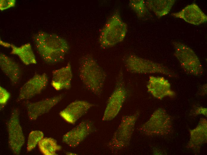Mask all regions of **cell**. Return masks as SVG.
I'll return each mask as SVG.
<instances>
[{
	"mask_svg": "<svg viewBox=\"0 0 207 155\" xmlns=\"http://www.w3.org/2000/svg\"><path fill=\"white\" fill-rule=\"evenodd\" d=\"M127 94L123 73L121 71L117 78L115 89L108 101L102 118L103 121H110L117 116L126 100Z\"/></svg>",
	"mask_w": 207,
	"mask_h": 155,
	"instance_id": "8",
	"label": "cell"
},
{
	"mask_svg": "<svg viewBox=\"0 0 207 155\" xmlns=\"http://www.w3.org/2000/svg\"><path fill=\"white\" fill-rule=\"evenodd\" d=\"M0 66L1 70L12 85L17 84L19 82L22 76V71L18 64L12 59L1 53Z\"/></svg>",
	"mask_w": 207,
	"mask_h": 155,
	"instance_id": "17",
	"label": "cell"
},
{
	"mask_svg": "<svg viewBox=\"0 0 207 155\" xmlns=\"http://www.w3.org/2000/svg\"><path fill=\"white\" fill-rule=\"evenodd\" d=\"M127 31V25L119 11L115 12L107 21L101 32L99 42L103 49L112 47L122 42Z\"/></svg>",
	"mask_w": 207,
	"mask_h": 155,
	"instance_id": "3",
	"label": "cell"
},
{
	"mask_svg": "<svg viewBox=\"0 0 207 155\" xmlns=\"http://www.w3.org/2000/svg\"><path fill=\"white\" fill-rule=\"evenodd\" d=\"M52 74L51 84L55 90L69 89L70 88L73 75L70 63H68L64 67L54 70Z\"/></svg>",
	"mask_w": 207,
	"mask_h": 155,
	"instance_id": "16",
	"label": "cell"
},
{
	"mask_svg": "<svg viewBox=\"0 0 207 155\" xmlns=\"http://www.w3.org/2000/svg\"><path fill=\"white\" fill-rule=\"evenodd\" d=\"M48 78L45 73L35 75L20 89L18 99H30L40 94L46 87Z\"/></svg>",
	"mask_w": 207,
	"mask_h": 155,
	"instance_id": "10",
	"label": "cell"
},
{
	"mask_svg": "<svg viewBox=\"0 0 207 155\" xmlns=\"http://www.w3.org/2000/svg\"><path fill=\"white\" fill-rule=\"evenodd\" d=\"M33 39L39 55L48 63L62 61L69 49L66 40L54 34L39 32L34 35Z\"/></svg>",
	"mask_w": 207,
	"mask_h": 155,
	"instance_id": "1",
	"label": "cell"
},
{
	"mask_svg": "<svg viewBox=\"0 0 207 155\" xmlns=\"http://www.w3.org/2000/svg\"><path fill=\"white\" fill-rule=\"evenodd\" d=\"M10 97V94L6 89L0 87V103L1 105L6 104Z\"/></svg>",
	"mask_w": 207,
	"mask_h": 155,
	"instance_id": "24",
	"label": "cell"
},
{
	"mask_svg": "<svg viewBox=\"0 0 207 155\" xmlns=\"http://www.w3.org/2000/svg\"><path fill=\"white\" fill-rule=\"evenodd\" d=\"M129 5L139 18H144L148 13V9L145 1L143 0H130L129 1Z\"/></svg>",
	"mask_w": 207,
	"mask_h": 155,
	"instance_id": "22",
	"label": "cell"
},
{
	"mask_svg": "<svg viewBox=\"0 0 207 155\" xmlns=\"http://www.w3.org/2000/svg\"><path fill=\"white\" fill-rule=\"evenodd\" d=\"M15 2V0H0V10L2 11L14 6Z\"/></svg>",
	"mask_w": 207,
	"mask_h": 155,
	"instance_id": "25",
	"label": "cell"
},
{
	"mask_svg": "<svg viewBox=\"0 0 207 155\" xmlns=\"http://www.w3.org/2000/svg\"><path fill=\"white\" fill-rule=\"evenodd\" d=\"M194 111L196 114H202L205 116L207 115V109L206 108L201 107H195Z\"/></svg>",
	"mask_w": 207,
	"mask_h": 155,
	"instance_id": "26",
	"label": "cell"
},
{
	"mask_svg": "<svg viewBox=\"0 0 207 155\" xmlns=\"http://www.w3.org/2000/svg\"><path fill=\"white\" fill-rule=\"evenodd\" d=\"M170 117L161 108L156 110L149 119L141 126L139 131L150 136H164L169 134L172 129Z\"/></svg>",
	"mask_w": 207,
	"mask_h": 155,
	"instance_id": "7",
	"label": "cell"
},
{
	"mask_svg": "<svg viewBox=\"0 0 207 155\" xmlns=\"http://www.w3.org/2000/svg\"><path fill=\"white\" fill-rule=\"evenodd\" d=\"M93 106L86 101H76L60 111L59 115L67 122L74 124Z\"/></svg>",
	"mask_w": 207,
	"mask_h": 155,
	"instance_id": "15",
	"label": "cell"
},
{
	"mask_svg": "<svg viewBox=\"0 0 207 155\" xmlns=\"http://www.w3.org/2000/svg\"><path fill=\"white\" fill-rule=\"evenodd\" d=\"M175 2V0H150L145 1L148 9L159 17L168 14Z\"/></svg>",
	"mask_w": 207,
	"mask_h": 155,
	"instance_id": "20",
	"label": "cell"
},
{
	"mask_svg": "<svg viewBox=\"0 0 207 155\" xmlns=\"http://www.w3.org/2000/svg\"><path fill=\"white\" fill-rule=\"evenodd\" d=\"M171 15L195 25H200L207 21V16L195 3L188 5L179 12L172 13Z\"/></svg>",
	"mask_w": 207,
	"mask_h": 155,
	"instance_id": "14",
	"label": "cell"
},
{
	"mask_svg": "<svg viewBox=\"0 0 207 155\" xmlns=\"http://www.w3.org/2000/svg\"><path fill=\"white\" fill-rule=\"evenodd\" d=\"M190 139L187 146L196 152H198L202 144L206 142V120L201 119L197 127L190 130Z\"/></svg>",
	"mask_w": 207,
	"mask_h": 155,
	"instance_id": "18",
	"label": "cell"
},
{
	"mask_svg": "<svg viewBox=\"0 0 207 155\" xmlns=\"http://www.w3.org/2000/svg\"><path fill=\"white\" fill-rule=\"evenodd\" d=\"M0 44L3 46L11 47V53L18 56L24 64L29 65L36 63L35 55L30 44L27 43L18 47L0 41Z\"/></svg>",
	"mask_w": 207,
	"mask_h": 155,
	"instance_id": "19",
	"label": "cell"
},
{
	"mask_svg": "<svg viewBox=\"0 0 207 155\" xmlns=\"http://www.w3.org/2000/svg\"><path fill=\"white\" fill-rule=\"evenodd\" d=\"M139 115L137 112L134 114L122 117L117 128L108 144L109 148L113 153L117 154L129 145Z\"/></svg>",
	"mask_w": 207,
	"mask_h": 155,
	"instance_id": "5",
	"label": "cell"
},
{
	"mask_svg": "<svg viewBox=\"0 0 207 155\" xmlns=\"http://www.w3.org/2000/svg\"><path fill=\"white\" fill-rule=\"evenodd\" d=\"M94 130L92 121L84 120L66 133L62 137V141L70 147L75 148Z\"/></svg>",
	"mask_w": 207,
	"mask_h": 155,
	"instance_id": "11",
	"label": "cell"
},
{
	"mask_svg": "<svg viewBox=\"0 0 207 155\" xmlns=\"http://www.w3.org/2000/svg\"><path fill=\"white\" fill-rule=\"evenodd\" d=\"M147 87L148 91L155 97L161 100L166 97H173L175 93L171 88L169 82L163 77H149Z\"/></svg>",
	"mask_w": 207,
	"mask_h": 155,
	"instance_id": "13",
	"label": "cell"
},
{
	"mask_svg": "<svg viewBox=\"0 0 207 155\" xmlns=\"http://www.w3.org/2000/svg\"><path fill=\"white\" fill-rule=\"evenodd\" d=\"M172 45L174 55L184 72L193 76L202 75L203 68L194 51L189 46L179 41H173Z\"/></svg>",
	"mask_w": 207,
	"mask_h": 155,
	"instance_id": "6",
	"label": "cell"
},
{
	"mask_svg": "<svg viewBox=\"0 0 207 155\" xmlns=\"http://www.w3.org/2000/svg\"><path fill=\"white\" fill-rule=\"evenodd\" d=\"M79 75L88 90L97 96L101 95L107 75L91 55H86L80 59Z\"/></svg>",
	"mask_w": 207,
	"mask_h": 155,
	"instance_id": "2",
	"label": "cell"
},
{
	"mask_svg": "<svg viewBox=\"0 0 207 155\" xmlns=\"http://www.w3.org/2000/svg\"><path fill=\"white\" fill-rule=\"evenodd\" d=\"M126 68L128 72L141 74H161L170 77L176 75L172 71L162 64L130 54L124 58Z\"/></svg>",
	"mask_w": 207,
	"mask_h": 155,
	"instance_id": "4",
	"label": "cell"
},
{
	"mask_svg": "<svg viewBox=\"0 0 207 155\" xmlns=\"http://www.w3.org/2000/svg\"><path fill=\"white\" fill-rule=\"evenodd\" d=\"M64 97V94H60L38 102L28 103L26 107L29 119L32 120H35L48 112Z\"/></svg>",
	"mask_w": 207,
	"mask_h": 155,
	"instance_id": "12",
	"label": "cell"
},
{
	"mask_svg": "<svg viewBox=\"0 0 207 155\" xmlns=\"http://www.w3.org/2000/svg\"><path fill=\"white\" fill-rule=\"evenodd\" d=\"M38 145L40 151L45 155H56V152L61 149L56 140L50 137L43 138L39 142Z\"/></svg>",
	"mask_w": 207,
	"mask_h": 155,
	"instance_id": "21",
	"label": "cell"
},
{
	"mask_svg": "<svg viewBox=\"0 0 207 155\" xmlns=\"http://www.w3.org/2000/svg\"><path fill=\"white\" fill-rule=\"evenodd\" d=\"M9 146L15 154H20L25 142V138L19 121V111L13 109L7 123Z\"/></svg>",
	"mask_w": 207,
	"mask_h": 155,
	"instance_id": "9",
	"label": "cell"
},
{
	"mask_svg": "<svg viewBox=\"0 0 207 155\" xmlns=\"http://www.w3.org/2000/svg\"><path fill=\"white\" fill-rule=\"evenodd\" d=\"M43 133L39 130L31 131L29 134L27 145V150L28 152L34 149L37 145L43 138Z\"/></svg>",
	"mask_w": 207,
	"mask_h": 155,
	"instance_id": "23",
	"label": "cell"
}]
</instances>
